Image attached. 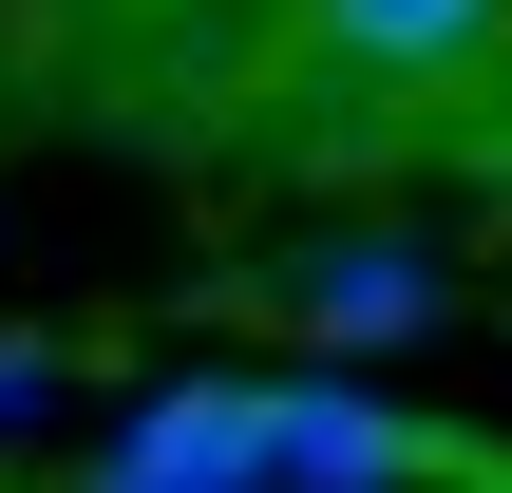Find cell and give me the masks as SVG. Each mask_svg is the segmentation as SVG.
<instances>
[{
  "mask_svg": "<svg viewBox=\"0 0 512 493\" xmlns=\"http://www.w3.org/2000/svg\"><path fill=\"white\" fill-rule=\"evenodd\" d=\"M266 493H494V437H418L361 380H266Z\"/></svg>",
  "mask_w": 512,
  "mask_h": 493,
  "instance_id": "6da1fadb",
  "label": "cell"
},
{
  "mask_svg": "<svg viewBox=\"0 0 512 493\" xmlns=\"http://www.w3.org/2000/svg\"><path fill=\"white\" fill-rule=\"evenodd\" d=\"M57 399V342H0V418H38Z\"/></svg>",
  "mask_w": 512,
  "mask_h": 493,
  "instance_id": "5b68a950",
  "label": "cell"
},
{
  "mask_svg": "<svg viewBox=\"0 0 512 493\" xmlns=\"http://www.w3.org/2000/svg\"><path fill=\"white\" fill-rule=\"evenodd\" d=\"M76 493H152V475H133V456H95V475H76Z\"/></svg>",
  "mask_w": 512,
  "mask_h": 493,
  "instance_id": "8992f818",
  "label": "cell"
},
{
  "mask_svg": "<svg viewBox=\"0 0 512 493\" xmlns=\"http://www.w3.org/2000/svg\"><path fill=\"white\" fill-rule=\"evenodd\" d=\"M266 304H285L304 342H342V361H361V342H437V323H456V266H437L418 228H323V247H285V266H266Z\"/></svg>",
  "mask_w": 512,
  "mask_h": 493,
  "instance_id": "7a4b0ae2",
  "label": "cell"
},
{
  "mask_svg": "<svg viewBox=\"0 0 512 493\" xmlns=\"http://www.w3.org/2000/svg\"><path fill=\"white\" fill-rule=\"evenodd\" d=\"M114 456L152 493H266V380H171V399H133Z\"/></svg>",
  "mask_w": 512,
  "mask_h": 493,
  "instance_id": "277c9868",
  "label": "cell"
},
{
  "mask_svg": "<svg viewBox=\"0 0 512 493\" xmlns=\"http://www.w3.org/2000/svg\"><path fill=\"white\" fill-rule=\"evenodd\" d=\"M494 38L512 0H304V57L361 95H456V76H494Z\"/></svg>",
  "mask_w": 512,
  "mask_h": 493,
  "instance_id": "3957f363",
  "label": "cell"
},
{
  "mask_svg": "<svg viewBox=\"0 0 512 493\" xmlns=\"http://www.w3.org/2000/svg\"><path fill=\"white\" fill-rule=\"evenodd\" d=\"M494 493H512V475H494Z\"/></svg>",
  "mask_w": 512,
  "mask_h": 493,
  "instance_id": "52a82bcc",
  "label": "cell"
}]
</instances>
